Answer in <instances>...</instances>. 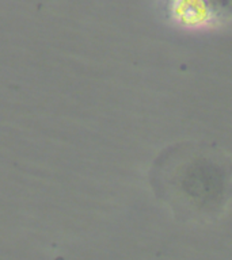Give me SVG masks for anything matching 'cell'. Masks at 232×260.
I'll return each mask as SVG.
<instances>
[{"mask_svg":"<svg viewBox=\"0 0 232 260\" xmlns=\"http://www.w3.org/2000/svg\"><path fill=\"white\" fill-rule=\"evenodd\" d=\"M151 183L181 217L211 218L232 194V164L215 146L178 142L156 158Z\"/></svg>","mask_w":232,"mask_h":260,"instance_id":"obj_1","label":"cell"},{"mask_svg":"<svg viewBox=\"0 0 232 260\" xmlns=\"http://www.w3.org/2000/svg\"><path fill=\"white\" fill-rule=\"evenodd\" d=\"M166 11L187 27L211 26L232 18V0H166Z\"/></svg>","mask_w":232,"mask_h":260,"instance_id":"obj_2","label":"cell"}]
</instances>
